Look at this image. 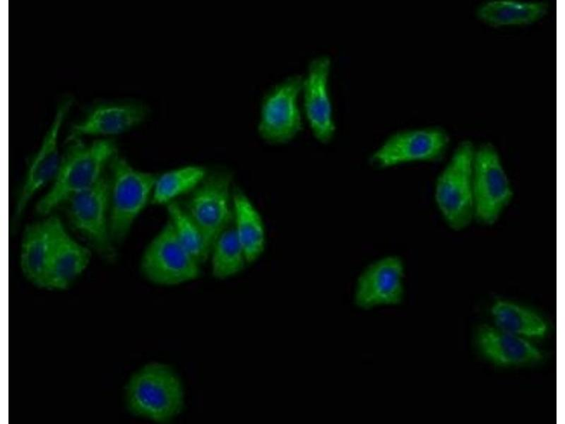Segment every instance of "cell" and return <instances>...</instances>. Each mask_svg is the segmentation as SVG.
<instances>
[{"label": "cell", "instance_id": "17", "mask_svg": "<svg viewBox=\"0 0 565 424\" xmlns=\"http://www.w3.org/2000/svg\"><path fill=\"white\" fill-rule=\"evenodd\" d=\"M477 342L482 353L496 364L516 365L528 364L541 359L540 350L526 338L497 327L480 329Z\"/></svg>", "mask_w": 565, "mask_h": 424}, {"label": "cell", "instance_id": "22", "mask_svg": "<svg viewBox=\"0 0 565 424\" xmlns=\"http://www.w3.org/2000/svg\"><path fill=\"white\" fill-rule=\"evenodd\" d=\"M208 259L210 260L213 276L220 279L236 275L248 264L232 224L216 238L210 248Z\"/></svg>", "mask_w": 565, "mask_h": 424}, {"label": "cell", "instance_id": "8", "mask_svg": "<svg viewBox=\"0 0 565 424\" xmlns=\"http://www.w3.org/2000/svg\"><path fill=\"white\" fill-rule=\"evenodd\" d=\"M200 265L178 240L168 220L148 243L141 259L143 275L162 285L196 279L201 273Z\"/></svg>", "mask_w": 565, "mask_h": 424}, {"label": "cell", "instance_id": "15", "mask_svg": "<svg viewBox=\"0 0 565 424\" xmlns=\"http://www.w3.org/2000/svg\"><path fill=\"white\" fill-rule=\"evenodd\" d=\"M58 218L50 216L28 225L22 237L21 271L29 281L41 288L45 286Z\"/></svg>", "mask_w": 565, "mask_h": 424}, {"label": "cell", "instance_id": "20", "mask_svg": "<svg viewBox=\"0 0 565 424\" xmlns=\"http://www.w3.org/2000/svg\"><path fill=\"white\" fill-rule=\"evenodd\" d=\"M208 171L203 166L189 165L157 175L152 193L151 203L167 205L193 191L206 177Z\"/></svg>", "mask_w": 565, "mask_h": 424}, {"label": "cell", "instance_id": "23", "mask_svg": "<svg viewBox=\"0 0 565 424\" xmlns=\"http://www.w3.org/2000/svg\"><path fill=\"white\" fill-rule=\"evenodd\" d=\"M168 221L174 233L189 254L200 264L208 259L203 235L181 204L177 201L166 205Z\"/></svg>", "mask_w": 565, "mask_h": 424}, {"label": "cell", "instance_id": "21", "mask_svg": "<svg viewBox=\"0 0 565 424\" xmlns=\"http://www.w3.org/2000/svg\"><path fill=\"white\" fill-rule=\"evenodd\" d=\"M492 314L497 328L524 338L545 336L547 325L535 312L506 301L499 300L492 307Z\"/></svg>", "mask_w": 565, "mask_h": 424}, {"label": "cell", "instance_id": "9", "mask_svg": "<svg viewBox=\"0 0 565 424\" xmlns=\"http://www.w3.org/2000/svg\"><path fill=\"white\" fill-rule=\"evenodd\" d=\"M68 204L71 225L102 257H114L109 225V183L105 176L90 189L73 196Z\"/></svg>", "mask_w": 565, "mask_h": 424}, {"label": "cell", "instance_id": "16", "mask_svg": "<svg viewBox=\"0 0 565 424\" xmlns=\"http://www.w3.org/2000/svg\"><path fill=\"white\" fill-rule=\"evenodd\" d=\"M90 252L74 240L58 218L44 288L64 289L86 269Z\"/></svg>", "mask_w": 565, "mask_h": 424}, {"label": "cell", "instance_id": "6", "mask_svg": "<svg viewBox=\"0 0 565 424\" xmlns=\"http://www.w3.org/2000/svg\"><path fill=\"white\" fill-rule=\"evenodd\" d=\"M513 190L501 158L489 143L475 148L473 163L475 220L494 224L510 204Z\"/></svg>", "mask_w": 565, "mask_h": 424}, {"label": "cell", "instance_id": "1", "mask_svg": "<svg viewBox=\"0 0 565 424\" xmlns=\"http://www.w3.org/2000/svg\"><path fill=\"white\" fill-rule=\"evenodd\" d=\"M74 140L61 157L52 185L36 205V211L40 215L48 214L94 186L104 176L105 168L116 155L115 144L110 140L90 143Z\"/></svg>", "mask_w": 565, "mask_h": 424}, {"label": "cell", "instance_id": "4", "mask_svg": "<svg viewBox=\"0 0 565 424\" xmlns=\"http://www.w3.org/2000/svg\"><path fill=\"white\" fill-rule=\"evenodd\" d=\"M109 166L110 232L113 242H119L151 200L157 175L136 169L117 155Z\"/></svg>", "mask_w": 565, "mask_h": 424}, {"label": "cell", "instance_id": "18", "mask_svg": "<svg viewBox=\"0 0 565 424\" xmlns=\"http://www.w3.org/2000/svg\"><path fill=\"white\" fill-rule=\"evenodd\" d=\"M232 225L246 258L248 264L256 261L263 253L266 233L263 218L249 198L242 190L232 195Z\"/></svg>", "mask_w": 565, "mask_h": 424}, {"label": "cell", "instance_id": "13", "mask_svg": "<svg viewBox=\"0 0 565 424\" xmlns=\"http://www.w3.org/2000/svg\"><path fill=\"white\" fill-rule=\"evenodd\" d=\"M404 264L396 255H388L369 264L357 278L355 305L364 310L393 306L401 302L403 293Z\"/></svg>", "mask_w": 565, "mask_h": 424}, {"label": "cell", "instance_id": "11", "mask_svg": "<svg viewBox=\"0 0 565 424\" xmlns=\"http://www.w3.org/2000/svg\"><path fill=\"white\" fill-rule=\"evenodd\" d=\"M72 103L73 99L67 97L58 104L42 143L28 164L14 206L15 220L21 217L33 196L56 177L62 157L59 151L60 130Z\"/></svg>", "mask_w": 565, "mask_h": 424}, {"label": "cell", "instance_id": "7", "mask_svg": "<svg viewBox=\"0 0 565 424\" xmlns=\"http://www.w3.org/2000/svg\"><path fill=\"white\" fill-rule=\"evenodd\" d=\"M302 82V75H291L273 86L263 96L257 130L266 142L285 143L302 131L303 112L299 99Z\"/></svg>", "mask_w": 565, "mask_h": 424}, {"label": "cell", "instance_id": "2", "mask_svg": "<svg viewBox=\"0 0 565 424\" xmlns=\"http://www.w3.org/2000/svg\"><path fill=\"white\" fill-rule=\"evenodd\" d=\"M126 400L129 411L136 416L165 423L181 412L184 392L179 377L170 367L153 363L130 378Z\"/></svg>", "mask_w": 565, "mask_h": 424}, {"label": "cell", "instance_id": "12", "mask_svg": "<svg viewBox=\"0 0 565 424\" xmlns=\"http://www.w3.org/2000/svg\"><path fill=\"white\" fill-rule=\"evenodd\" d=\"M331 67V60L326 54L311 59L301 92L304 117L314 136L323 143L333 139L336 129L329 90Z\"/></svg>", "mask_w": 565, "mask_h": 424}, {"label": "cell", "instance_id": "5", "mask_svg": "<svg viewBox=\"0 0 565 424\" xmlns=\"http://www.w3.org/2000/svg\"><path fill=\"white\" fill-rule=\"evenodd\" d=\"M232 181L226 170L208 172L181 204L200 230L208 256L216 238L232 224Z\"/></svg>", "mask_w": 565, "mask_h": 424}, {"label": "cell", "instance_id": "3", "mask_svg": "<svg viewBox=\"0 0 565 424\" xmlns=\"http://www.w3.org/2000/svg\"><path fill=\"white\" fill-rule=\"evenodd\" d=\"M475 147L461 142L439 175L434 201L447 225L454 230L466 228L474 217L473 163Z\"/></svg>", "mask_w": 565, "mask_h": 424}, {"label": "cell", "instance_id": "10", "mask_svg": "<svg viewBox=\"0 0 565 424\" xmlns=\"http://www.w3.org/2000/svg\"><path fill=\"white\" fill-rule=\"evenodd\" d=\"M449 138L437 127L396 131L371 153L369 160L377 167L386 168L415 162L434 161L445 153Z\"/></svg>", "mask_w": 565, "mask_h": 424}, {"label": "cell", "instance_id": "19", "mask_svg": "<svg viewBox=\"0 0 565 424\" xmlns=\"http://www.w3.org/2000/svg\"><path fill=\"white\" fill-rule=\"evenodd\" d=\"M548 11L544 2L514 0H491L481 4L476 11L477 18L492 27L523 25L533 23Z\"/></svg>", "mask_w": 565, "mask_h": 424}, {"label": "cell", "instance_id": "14", "mask_svg": "<svg viewBox=\"0 0 565 424\" xmlns=\"http://www.w3.org/2000/svg\"><path fill=\"white\" fill-rule=\"evenodd\" d=\"M148 113L147 107L139 102L100 104L71 126L69 137L119 134L140 124Z\"/></svg>", "mask_w": 565, "mask_h": 424}]
</instances>
